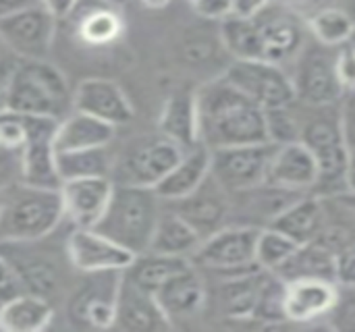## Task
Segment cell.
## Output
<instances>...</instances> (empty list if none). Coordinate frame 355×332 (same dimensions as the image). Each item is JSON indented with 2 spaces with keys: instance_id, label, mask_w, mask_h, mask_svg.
<instances>
[{
  "instance_id": "47",
  "label": "cell",
  "mask_w": 355,
  "mask_h": 332,
  "mask_svg": "<svg viewBox=\"0 0 355 332\" xmlns=\"http://www.w3.org/2000/svg\"><path fill=\"white\" fill-rule=\"evenodd\" d=\"M77 2H79V0H40V4H42L46 10H50V12L56 17V21H58V19L71 17L73 10H75V6H77Z\"/></svg>"
},
{
  "instance_id": "15",
  "label": "cell",
  "mask_w": 355,
  "mask_h": 332,
  "mask_svg": "<svg viewBox=\"0 0 355 332\" xmlns=\"http://www.w3.org/2000/svg\"><path fill=\"white\" fill-rule=\"evenodd\" d=\"M67 252L69 260L79 274L89 272H110V270H125L135 256L102 235L96 229H81L73 227L67 235Z\"/></svg>"
},
{
  "instance_id": "30",
  "label": "cell",
  "mask_w": 355,
  "mask_h": 332,
  "mask_svg": "<svg viewBox=\"0 0 355 332\" xmlns=\"http://www.w3.org/2000/svg\"><path fill=\"white\" fill-rule=\"evenodd\" d=\"M200 243H202L200 233L183 216H179L171 208H162L148 252L162 254V256L191 258L193 252L200 247Z\"/></svg>"
},
{
  "instance_id": "36",
  "label": "cell",
  "mask_w": 355,
  "mask_h": 332,
  "mask_svg": "<svg viewBox=\"0 0 355 332\" xmlns=\"http://www.w3.org/2000/svg\"><path fill=\"white\" fill-rule=\"evenodd\" d=\"M297 247H300V243H295L285 233H281L272 227L260 229V235L256 241V262L260 268L275 272L281 264H285L293 256V252Z\"/></svg>"
},
{
  "instance_id": "7",
  "label": "cell",
  "mask_w": 355,
  "mask_h": 332,
  "mask_svg": "<svg viewBox=\"0 0 355 332\" xmlns=\"http://www.w3.org/2000/svg\"><path fill=\"white\" fill-rule=\"evenodd\" d=\"M187 150L164 133L135 139L114 160L112 181L119 185L156 187L183 158Z\"/></svg>"
},
{
  "instance_id": "26",
  "label": "cell",
  "mask_w": 355,
  "mask_h": 332,
  "mask_svg": "<svg viewBox=\"0 0 355 332\" xmlns=\"http://www.w3.org/2000/svg\"><path fill=\"white\" fill-rule=\"evenodd\" d=\"M275 274L287 283L297 279H324L337 283V252L318 237L300 245L293 256L275 270Z\"/></svg>"
},
{
  "instance_id": "16",
  "label": "cell",
  "mask_w": 355,
  "mask_h": 332,
  "mask_svg": "<svg viewBox=\"0 0 355 332\" xmlns=\"http://www.w3.org/2000/svg\"><path fill=\"white\" fill-rule=\"evenodd\" d=\"M112 189H114V181L110 177L62 181L60 198H62L64 220H69L73 227L94 229L108 208Z\"/></svg>"
},
{
  "instance_id": "39",
  "label": "cell",
  "mask_w": 355,
  "mask_h": 332,
  "mask_svg": "<svg viewBox=\"0 0 355 332\" xmlns=\"http://www.w3.org/2000/svg\"><path fill=\"white\" fill-rule=\"evenodd\" d=\"M293 106V104H291ZM291 106L285 108H270L266 112V129L268 137L272 143H289V141H300V119L291 110Z\"/></svg>"
},
{
  "instance_id": "17",
  "label": "cell",
  "mask_w": 355,
  "mask_h": 332,
  "mask_svg": "<svg viewBox=\"0 0 355 332\" xmlns=\"http://www.w3.org/2000/svg\"><path fill=\"white\" fill-rule=\"evenodd\" d=\"M318 177L320 171L312 150L302 141H289L277 146L264 185L300 193L318 185Z\"/></svg>"
},
{
  "instance_id": "48",
  "label": "cell",
  "mask_w": 355,
  "mask_h": 332,
  "mask_svg": "<svg viewBox=\"0 0 355 332\" xmlns=\"http://www.w3.org/2000/svg\"><path fill=\"white\" fill-rule=\"evenodd\" d=\"M270 0H233V12L237 17H254L262 8H266Z\"/></svg>"
},
{
  "instance_id": "12",
  "label": "cell",
  "mask_w": 355,
  "mask_h": 332,
  "mask_svg": "<svg viewBox=\"0 0 355 332\" xmlns=\"http://www.w3.org/2000/svg\"><path fill=\"white\" fill-rule=\"evenodd\" d=\"M225 77L264 110L285 108L297 102L293 79L272 60H241L227 69Z\"/></svg>"
},
{
  "instance_id": "11",
  "label": "cell",
  "mask_w": 355,
  "mask_h": 332,
  "mask_svg": "<svg viewBox=\"0 0 355 332\" xmlns=\"http://www.w3.org/2000/svg\"><path fill=\"white\" fill-rule=\"evenodd\" d=\"M279 143H248L212 150L210 175L227 193H243L264 185Z\"/></svg>"
},
{
  "instance_id": "35",
  "label": "cell",
  "mask_w": 355,
  "mask_h": 332,
  "mask_svg": "<svg viewBox=\"0 0 355 332\" xmlns=\"http://www.w3.org/2000/svg\"><path fill=\"white\" fill-rule=\"evenodd\" d=\"M104 148H89V150H73V152H58L56 166L60 181L71 179H89V177H110L114 168V156Z\"/></svg>"
},
{
  "instance_id": "40",
  "label": "cell",
  "mask_w": 355,
  "mask_h": 332,
  "mask_svg": "<svg viewBox=\"0 0 355 332\" xmlns=\"http://www.w3.org/2000/svg\"><path fill=\"white\" fill-rule=\"evenodd\" d=\"M25 143L23 116L12 110H0V148L21 150Z\"/></svg>"
},
{
  "instance_id": "2",
  "label": "cell",
  "mask_w": 355,
  "mask_h": 332,
  "mask_svg": "<svg viewBox=\"0 0 355 332\" xmlns=\"http://www.w3.org/2000/svg\"><path fill=\"white\" fill-rule=\"evenodd\" d=\"M162 204L154 187L114 183L108 208L94 229L133 256H141L150 250Z\"/></svg>"
},
{
  "instance_id": "46",
  "label": "cell",
  "mask_w": 355,
  "mask_h": 332,
  "mask_svg": "<svg viewBox=\"0 0 355 332\" xmlns=\"http://www.w3.org/2000/svg\"><path fill=\"white\" fill-rule=\"evenodd\" d=\"M193 6L206 19H225L233 12V0H198Z\"/></svg>"
},
{
  "instance_id": "22",
  "label": "cell",
  "mask_w": 355,
  "mask_h": 332,
  "mask_svg": "<svg viewBox=\"0 0 355 332\" xmlns=\"http://www.w3.org/2000/svg\"><path fill=\"white\" fill-rule=\"evenodd\" d=\"M154 295L158 306L171 320V324L175 320H185L196 316L206 304V287L193 264L183 272L171 277Z\"/></svg>"
},
{
  "instance_id": "20",
  "label": "cell",
  "mask_w": 355,
  "mask_h": 332,
  "mask_svg": "<svg viewBox=\"0 0 355 332\" xmlns=\"http://www.w3.org/2000/svg\"><path fill=\"white\" fill-rule=\"evenodd\" d=\"M73 110L92 114L114 127L133 119V106L119 83L110 79H85L73 91Z\"/></svg>"
},
{
  "instance_id": "38",
  "label": "cell",
  "mask_w": 355,
  "mask_h": 332,
  "mask_svg": "<svg viewBox=\"0 0 355 332\" xmlns=\"http://www.w3.org/2000/svg\"><path fill=\"white\" fill-rule=\"evenodd\" d=\"M285 299H287V281L281 279L279 274L270 272L264 287H262V291H260V297H258V304H256V310H254L252 318L262 320V322H283V320H287Z\"/></svg>"
},
{
  "instance_id": "19",
  "label": "cell",
  "mask_w": 355,
  "mask_h": 332,
  "mask_svg": "<svg viewBox=\"0 0 355 332\" xmlns=\"http://www.w3.org/2000/svg\"><path fill=\"white\" fill-rule=\"evenodd\" d=\"M114 329L125 332H160L171 331L173 324L158 306L156 295L139 289L123 274L116 295Z\"/></svg>"
},
{
  "instance_id": "45",
  "label": "cell",
  "mask_w": 355,
  "mask_h": 332,
  "mask_svg": "<svg viewBox=\"0 0 355 332\" xmlns=\"http://www.w3.org/2000/svg\"><path fill=\"white\" fill-rule=\"evenodd\" d=\"M337 281L355 285V245L337 252Z\"/></svg>"
},
{
  "instance_id": "28",
  "label": "cell",
  "mask_w": 355,
  "mask_h": 332,
  "mask_svg": "<svg viewBox=\"0 0 355 332\" xmlns=\"http://www.w3.org/2000/svg\"><path fill=\"white\" fill-rule=\"evenodd\" d=\"M322 225L324 210L316 198H300L270 220L272 229L285 233L300 245L318 239L322 235Z\"/></svg>"
},
{
  "instance_id": "5",
  "label": "cell",
  "mask_w": 355,
  "mask_h": 332,
  "mask_svg": "<svg viewBox=\"0 0 355 332\" xmlns=\"http://www.w3.org/2000/svg\"><path fill=\"white\" fill-rule=\"evenodd\" d=\"M6 110L62 121L73 110V91L64 75L46 58H19Z\"/></svg>"
},
{
  "instance_id": "21",
  "label": "cell",
  "mask_w": 355,
  "mask_h": 332,
  "mask_svg": "<svg viewBox=\"0 0 355 332\" xmlns=\"http://www.w3.org/2000/svg\"><path fill=\"white\" fill-rule=\"evenodd\" d=\"M254 17L264 37L266 60L281 64L283 60L297 56L306 46V31L300 19L293 17L291 12L266 6Z\"/></svg>"
},
{
  "instance_id": "52",
  "label": "cell",
  "mask_w": 355,
  "mask_h": 332,
  "mask_svg": "<svg viewBox=\"0 0 355 332\" xmlns=\"http://www.w3.org/2000/svg\"><path fill=\"white\" fill-rule=\"evenodd\" d=\"M0 48H4V46H2V44H0Z\"/></svg>"
},
{
  "instance_id": "29",
  "label": "cell",
  "mask_w": 355,
  "mask_h": 332,
  "mask_svg": "<svg viewBox=\"0 0 355 332\" xmlns=\"http://www.w3.org/2000/svg\"><path fill=\"white\" fill-rule=\"evenodd\" d=\"M52 318H54L52 302L25 291L8 299L0 308L2 332H40L50 326Z\"/></svg>"
},
{
  "instance_id": "44",
  "label": "cell",
  "mask_w": 355,
  "mask_h": 332,
  "mask_svg": "<svg viewBox=\"0 0 355 332\" xmlns=\"http://www.w3.org/2000/svg\"><path fill=\"white\" fill-rule=\"evenodd\" d=\"M17 64H19V56H15L10 52L0 54V110H6V96H8Z\"/></svg>"
},
{
  "instance_id": "32",
  "label": "cell",
  "mask_w": 355,
  "mask_h": 332,
  "mask_svg": "<svg viewBox=\"0 0 355 332\" xmlns=\"http://www.w3.org/2000/svg\"><path fill=\"white\" fill-rule=\"evenodd\" d=\"M270 270H254L239 277L225 279L220 285V308L229 318H252L260 291L268 279Z\"/></svg>"
},
{
  "instance_id": "3",
  "label": "cell",
  "mask_w": 355,
  "mask_h": 332,
  "mask_svg": "<svg viewBox=\"0 0 355 332\" xmlns=\"http://www.w3.org/2000/svg\"><path fill=\"white\" fill-rule=\"evenodd\" d=\"M62 222L60 189L35 187L21 181L0 191V243L42 239Z\"/></svg>"
},
{
  "instance_id": "50",
  "label": "cell",
  "mask_w": 355,
  "mask_h": 332,
  "mask_svg": "<svg viewBox=\"0 0 355 332\" xmlns=\"http://www.w3.org/2000/svg\"><path fill=\"white\" fill-rule=\"evenodd\" d=\"M168 2L171 0H141V4L144 6H148V8H164V6H168Z\"/></svg>"
},
{
  "instance_id": "33",
  "label": "cell",
  "mask_w": 355,
  "mask_h": 332,
  "mask_svg": "<svg viewBox=\"0 0 355 332\" xmlns=\"http://www.w3.org/2000/svg\"><path fill=\"white\" fill-rule=\"evenodd\" d=\"M220 37L225 48L241 60H266L264 37L256 17L229 15L223 19Z\"/></svg>"
},
{
  "instance_id": "43",
  "label": "cell",
  "mask_w": 355,
  "mask_h": 332,
  "mask_svg": "<svg viewBox=\"0 0 355 332\" xmlns=\"http://www.w3.org/2000/svg\"><path fill=\"white\" fill-rule=\"evenodd\" d=\"M337 73L345 87H355V48L341 44V50H337Z\"/></svg>"
},
{
  "instance_id": "4",
  "label": "cell",
  "mask_w": 355,
  "mask_h": 332,
  "mask_svg": "<svg viewBox=\"0 0 355 332\" xmlns=\"http://www.w3.org/2000/svg\"><path fill=\"white\" fill-rule=\"evenodd\" d=\"M54 233L31 241L0 243V254L15 270L23 291L40 295L48 302L60 295L64 281L69 279V270H75L69 260L67 237L60 243H52Z\"/></svg>"
},
{
  "instance_id": "27",
  "label": "cell",
  "mask_w": 355,
  "mask_h": 332,
  "mask_svg": "<svg viewBox=\"0 0 355 332\" xmlns=\"http://www.w3.org/2000/svg\"><path fill=\"white\" fill-rule=\"evenodd\" d=\"M158 129H160V133L175 139L185 150L200 143L196 91H189V89L175 91L162 108Z\"/></svg>"
},
{
  "instance_id": "34",
  "label": "cell",
  "mask_w": 355,
  "mask_h": 332,
  "mask_svg": "<svg viewBox=\"0 0 355 332\" xmlns=\"http://www.w3.org/2000/svg\"><path fill=\"white\" fill-rule=\"evenodd\" d=\"M75 8H81V15L77 17V33L83 42L92 46H104L121 35L123 19L108 4L92 2L89 6H85V2L79 0Z\"/></svg>"
},
{
  "instance_id": "51",
  "label": "cell",
  "mask_w": 355,
  "mask_h": 332,
  "mask_svg": "<svg viewBox=\"0 0 355 332\" xmlns=\"http://www.w3.org/2000/svg\"><path fill=\"white\" fill-rule=\"evenodd\" d=\"M189 2H191V4H196V2H198V0H189Z\"/></svg>"
},
{
  "instance_id": "1",
  "label": "cell",
  "mask_w": 355,
  "mask_h": 332,
  "mask_svg": "<svg viewBox=\"0 0 355 332\" xmlns=\"http://www.w3.org/2000/svg\"><path fill=\"white\" fill-rule=\"evenodd\" d=\"M198 135L210 148H233L270 141L266 112L260 104L237 89L225 75L196 91Z\"/></svg>"
},
{
  "instance_id": "6",
  "label": "cell",
  "mask_w": 355,
  "mask_h": 332,
  "mask_svg": "<svg viewBox=\"0 0 355 332\" xmlns=\"http://www.w3.org/2000/svg\"><path fill=\"white\" fill-rule=\"evenodd\" d=\"M312 114L300 125V141L306 143L318 162V185H337L349 171V152L341 127V114L335 104L310 106Z\"/></svg>"
},
{
  "instance_id": "14",
  "label": "cell",
  "mask_w": 355,
  "mask_h": 332,
  "mask_svg": "<svg viewBox=\"0 0 355 332\" xmlns=\"http://www.w3.org/2000/svg\"><path fill=\"white\" fill-rule=\"evenodd\" d=\"M56 17L42 4L0 19V44L19 58H46L54 40Z\"/></svg>"
},
{
  "instance_id": "10",
  "label": "cell",
  "mask_w": 355,
  "mask_h": 332,
  "mask_svg": "<svg viewBox=\"0 0 355 332\" xmlns=\"http://www.w3.org/2000/svg\"><path fill=\"white\" fill-rule=\"evenodd\" d=\"M291 79L297 100L308 106L337 104L345 91L337 73V50L318 40L310 44L306 42L297 54L295 75Z\"/></svg>"
},
{
  "instance_id": "42",
  "label": "cell",
  "mask_w": 355,
  "mask_h": 332,
  "mask_svg": "<svg viewBox=\"0 0 355 332\" xmlns=\"http://www.w3.org/2000/svg\"><path fill=\"white\" fill-rule=\"evenodd\" d=\"M19 293H23V287H21V283H19L15 270L10 268V264H8V262L4 260V256L0 254V308H2L8 299L17 297Z\"/></svg>"
},
{
  "instance_id": "25",
  "label": "cell",
  "mask_w": 355,
  "mask_h": 332,
  "mask_svg": "<svg viewBox=\"0 0 355 332\" xmlns=\"http://www.w3.org/2000/svg\"><path fill=\"white\" fill-rule=\"evenodd\" d=\"M337 304V287L324 279H297L287 283V320L308 322L327 314Z\"/></svg>"
},
{
  "instance_id": "31",
  "label": "cell",
  "mask_w": 355,
  "mask_h": 332,
  "mask_svg": "<svg viewBox=\"0 0 355 332\" xmlns=\"http://www.w3.org/2000/svg\"><path fill=\"white\" fill-rule=\"evenodd\" d=\"M189 266H191L189 258L146 252L141 256H135V260L123 270V274L127 281H131L139 289H144L148 293H156L171 277L183 272Z\"/></svg>"
},
{
  "instance_id": "9",
  "label": "cell",
  "mask_w": 355,
  "mask_h": 332,
  "mask_svg": "<svg viewBox=\"0 0 355 332\" xmlns=\"http://www.w3.org/2000/svg\"><path fill=\"white\" fill-rule=\"evenodd\" d=\"M83 281L73 285L67 302V314L79 329L108 331L114 329L116 295L123 281L121 270L81 274Z\"/></svg>"
},
{
  "instance_id": "23",
  "label": "cell",
  "mask_w": 355,
  "mask_h": 332,
  "mask_svg": "<svg viewBox=\"0 0 355 332\" xmlns=\"http://www.w3.org/2000/svg\"><path fill=\"white\" fill-rule=\"evenodd\" d=\"M212 150L206 148L202 141L189 148L179 164L154 187L162 202H177L193 193L210 175Z\"/></svg>"
},
{
  "instance_id": "53",
  "label": "cell",
  "mask_w": 355,
  "mask_h": 332,
  "mask_svg": "<svg viewBox=\"0 0 355 332\" xmlns=\"http://www.w3.org/2000/svg\"><path fill=\"white\" fill-rule=\"evenodd\" d=\"M0 332H2V329H0Z\"/></svg>"
},
{
  "instance_id": "41",
  "label": "cell",
  "mask_w": 355,
  "mask_h": 332,
  "mask_svg": "<svg viewBox=\"0 0 355 332\" xmlns=\"http://www.w3.org/2000/svg\"><path fill=\"white\" fill-rule=\"evenodd\" d=\"M23 171H21V150H6L0 148V191L6 187L21 183Z\"/></svg>"
},
{
  "instance_id": "24",
  "label": "cell",
  "mask_w": 355,
  "mask_h": 332,
  "mask_svg": "<svg viewBox=\"0 0 355 332\" xmlns=\"http://www.w3.org/2000/svg\"><path fill=\"white\" fill-rule=\"evenodd\" d=\"M116 127L100 121L92 114L71 110L56 129L54 135V150L58 152H73V150H89V148H104L114 141Z\"/></svg>"
},
{
  "instance_id": "13",
  "label": "cell",
  "mask_w": 355,
  "mask_h": 332,
  "mask_svg": "<svg viewBox=\"0 0 355 332\" xmlns=\"http://www.w3.org/2000/svg\"><path fill=\"white\" fill-rule=\"evenodd\" d=\"M25 125V143L21 148V171L23 183L46 187V189H60L62 181L56 166V150H54V135L58 129V119L52 116H35V114H21Z\"/></svg>"
},
{
  "instance_id": "37",
  "label": "cell",
  "mask_w": 355,
  "mask_h": 332,
  "mask_svg": "<svg viewBox=\"0 0 355 332\" xmlns=\"http://www.w3.org/2000/svg\"><path fill=\"white\" fill-rule=\"evenodd\" d=\"M310 29L314 37L324 46H341L354 35V21L345 10L324 8L310 19Z\"/></svg>"
},
{
  "instance_id": "49",
  "label": "cell",
  "mask_w": 355,
  "mask_h": 332,
  "mask_svg": "<svg viewBox=\"0 0 355 332\" xmlns=\"http://www.w3.org/2000/svg\"><path fill=\"white\" fill-rule=\"evenodd\" d=\"M33 4H40V0H0V19Z\"/></svg>"
},
{
  "instance_id": "18",
  "label": "cell",
  "mask_w": 355,
  "mask_h": 332,
  "mask_svg": "<svg viewBox=\"0 0 355 332\" xmlns=\"http://www.w3.org/2000/svg\"><path fill=\"white\" fill-rule=\"evenodd\" d=\"M164 204L166 208L175 210L179 216H183L200 233L202 239L223 229L225 218L229 214L227 191L216 183L212 175H208V179L187 198L177 202H164Z\"/></svg>"
},
{
  "instance_id": "8",
  "label": "cell",
  "mask_w": 355,
  "mask_h": 332,
  "mask_svg": "<svg viewBox=\"0 0 355 332\" xmlns=\"http://www.w3.org/2000/svg\"><path fill=\"white\" fill-rule=\"evenodd\" d=\"M258 235L260 229L256 227H223L210 237L202 239L200 247L189 260L193 266L225 279L260 270L256 262Z\"/></svg>"
}]
</instances>
